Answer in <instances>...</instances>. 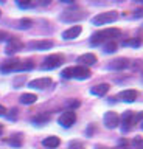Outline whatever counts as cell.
Returning <instances> with one entry per match:
<instances>
[{
    "label": "cell",
    "mask_w": 143,
    "mask_h": 149,
    "mask_svg": "<svg viewBox=\"0 0 143 149\" xmlns=\"http://www.w3.org/2000/svg\"><path fill=\"white\" fill-rule=\"evenodd\" d=\"M92 76L89 67H82V65H76L73 67V78L75 79H89Z\"/></svg>",
    "instance_id": "obj_9"
},
{
    "label": "cell",
    "mask_w": 143,
    "mask_h": 149,
    "mask_svg": "<svg viewBox=\"0 0 143 149\" xmlns=\"http://www.w3.org/2000/svg\"><path fill=\"white\" fill-rule=\"evenodd\" d=\"M120 124V116L115 112H107L104 115V126L107 129H115Z\"/></svg>",
    "instance_id": "obj_7"
},
{
    "label": "cell",
    "mask_w": 143,
    "mask_h": 149,
    "mask_svg": "<svg viewBox=\"0 0 143 149\" xmlns=\"http://www.w3.org/2000/svg\"><path fill=\"white\" fill-rule=\"evenodd\" d=\"M132 126H134V112L128 110V112H124V115L121 118V129H123V132H128Z\"/></svg>",
    "instance_id": "obj_13"
},
{
    "label": "cell",
    "mask_w": 143,
    "mask_h": 149,
    "mask_svg": "<svg viewBox=\"0 0 143 149\" xmlns=\"http://www.w3.org/2000/svg\"><path fill=\"white\" fill-rule=\"evenodd\" d=\"M61 76L64 79H72L73 78V67H67L61 72Z\"/></svg>",
    "instance_id": "obj_24"
},
{
    "label": "cell",
    "mask_w": 143,
    "mask_h": 149,
    "mask_svg": "<svg viewBox=\"0 0 143 149\" xmlns=\"http://www.w3.org/2000/svg\"><path fill=\"white\" fill-rule=\"evenodd\" d=\"M31 23H33V22H31L30 19H22V20L19 22V26L20 28H30Z\"/></svg>",
    "instance_id": "obj_26"
},
{
    "label": "cell",
    "mask_w": 143,
    "mask_h": 149,
    "mask_svg": "<svg viewBox=\"0 0 143 149\" xmlns=\"http://www.w3.org/2000/svg\"><path fill=\"white\" fill-rule=\"evenodd\" d=\"M24 48V44L17 39V37H10V40H8V45H6V54H14L17 51H20Z\"/></svg>",
    "instance_id": "obj_6"
},
{
    "label": "cell",
    "mask_w": 143,
    "mask_h": 149,
    "mask_svg": "<svg viewBox=\"0 0 143 149\" xmlns=\"http://www.w3.org/2000/svg\"><path fill=\"white\" fill-rule=\"evenodd\" d=\"M142 129H143V121H142Z\"/></svg>",
    "instance_id": "obj_34"
},
{
    "label": "cell",
    "mask_w": 143,
    "mask_h": 149,
    "mask_svg": "<svg viewBox=\"0 0 143 149\" xmlns=\"http://www.w3.org/2000/svg\"><path fill=\"white\" fill-rule=\"evenodd\" d=\"M10 34H8V33H5V31H0V42L2 40H6V39H10Z\"/></svg>",
    "instance_id": "obj_29"
},
{
    "label": "cell",
    "mask_w": 143,
    "mask_h": 149,
    "mask_svg": "<svg viewBox=\"0 0 143 149\" xmlns=\"http://www.w3.org/2000/svg\"><path fill=\"white\" fill-rule=\"evenodd\" d=\"M48 120H50V113H39V115L33 116V123H36V124H44Z\"/></svg>",
    "instance_id": "obj_21"
},
{
    "label": "cell",
    "mask_w": 143,
    "mask_h": 149,
    "mask_svg": "<svg viewBox=\"0 0 143 149\" xmlns=\"http://www.w3.org/2000/svg\"><path fill=\"white\" fill-rule=\"evenodd\" d=\"M2 115H6V107L0 104V116H2Z\"/></svg>",
    "instance_id": "obj_31"
},
{
    "label": "cell",
    "mask_w": 143,
    "mask_h": 149,
    "mask_svg": "<svg viewBox=\"0 0 143 149\" xmlns=\"http://www.w3.org/2000/svg\"><path fill=\"white\" fill-rule=\"evenodd\" d=\"M81 26L80 25H75V26H70L68 30H66L62 33V39H66V40H72V39H76L78 36L81 34Z\"/></svg>",
    "instance_id": "obj_15"
},
{
    "label": "cell",
    "mask_w": 143,
    "mask_h": 149,
    "mask_svg": "<svg viewBox=\"0 0 143 149\" xmlns=\"http://www.w3.org/2000/svg\"><path fill=\"white\" fill-rule=\"evenodd\" d=\"M36 101H38V96H36L34 93H24V95L20 96L22 104H33Z\"/></svg>",
    "instance_id": "obj_19"
},
{
    "label": "cell",
    "mask_w": 143,
    "mask_h": 149,
    "mask_svg": "<svg viewBox=\"0 0 143 149\" xmlns=\"http://www.w3.org/2000/svg\"><path fill=\"white\" fill-rule=\"evenodd\" d=\"M8 143H10L11 146H14V148H19L22 144V137L20 135H13V137L8 140Z\"/></svg>",
    "instance_id": "obj_22"
},
{
    "label": "cell",
    "mask_w": 143,
    "mask_h": 149,
    "mask_svg": "<svg viewBox=\"0 0 143 149\" xmlns=\"http://www.w3.org/2000/svg\"><path fill=\"white\" fill-rule=\"evenodd\" d=\"M118 98L124 102H134L138 98V92L132 90V88H128V90H123L118 93Z\"/></svg>",
    "instance_id": "obj_12"
},
{
    "label": "cell",
    "mask_w": 143,
    "mask_h": 149,
    "mask_svg": "<svg viewBox=\"0 0 143 149\" xmlns=\"http://www.w3.org/2000/svg\"><path fill=\"white\" fill-rule=\"evenodd\" d=\"M34 68V61L33 59H27V61H20L19 67H17V70H33Z\"/></svg>",
    "instance_id": "obj_20"
},
{
    "label": "cell",
    "mask_w": 143,
    "mask_h": 149,
    "mask_svg": "<svg viewBox=\"0 0 143 149\" xmlns=\"http://www.w3.org/2000/svg\"><path fill=\"white\" fill-rule=\"evenodd\" d=\"M68 107H72V109H76V107H80V101L78 100H73V101H68L67 102Z\"/></svg>",
    "instance_id": "obj_28"
},
{
    "label": "cell",
    "mask_w": 143,
    "mask_h": 149,
    "mask_svg": "<svg viewBox=\"0 0 143 149\" xmlns=\"http://www.w3.org/2000/svg\"><path fill=\"white\" fill-rule=\"evenodd\" d=\"M118 19V13L117 11H106V13H100L98 16H95L92 19L93 25H106V23L115 22Z\"/></svg>",
    "instance_id": "obj_2"
},
{
    "label": "cell",
    "mask_w": 143,
    "mask_h": 149,
    "mask_svg": "<svg viewBox=\"0 0 143 149\" xmlns=\"http://www.w3.org/2000/svg\"><path fill=\"white\" fill-rule=\"evenodd\" d=\"M121 36V31L118 28H106V30H101V31H96L92 34L90 37V44L92 45H98V44H103L104 40H115L117 37Z\"/></svg>",
    "instance_id": "obj_1"
},
{
    "label": "cell",
    "mask_w": 143,
    "mask_h": 149,
    "mask_svg": "<svg viewBox=\"0 0 143 149\" xmlns=\"http://www.w3.org/2000/svg\"><path fill=\"white\" fill-rule=\"evenodd\" d=\"M64 62V56L62 54H50L48 58H45L44 64H42V68L44 70H53L59 67Z\"/></svg>",
    "instance_id": "obj_3"
},
{
    "label": "cell",
    "mask_w": 143,
    "mask_h": 149,
    "mask_svg": "<svg viewBox=\"0 0 143 149\" xmlns=\"http://www.w3.org/2000/svg\"><path fill=\"white\" fill-rule=\"evenodd\" d=\"M129 65H131V61L128 58H118V59H114L109 67L112 70H123V68H128Z\"/></svg>",
    "instance_id": "obj_16"
},
{
    "label": "cell",
    "mask_w": 143,
    "mask_h": 149,
    "mask_svg": "<svg viewBox=\"0 0 143 149\" xmlns=\"http://www.w3.org/2000/svg\"><path fill=\"white\" fill-rule=\"evenodd\" d=\"M59 143H61V141H59V138H58V137H53V135H52V137H47V138L42 140V144H44L45 148H48V149L58 148Z\"/></svg>",
    "instance_id": "obj_18"
},
{
    "label": "cell",
    "mask_w": 143,
    "mask_h": 149,
    "mask_svg": "<svg viewBox=\"0 0 143 149\" xmlns=\"http://www.w3.org/2000/svg\"><path fill=\"white\" fill-rule=\"evenodd\" d=\"M54 44H53V40H33V42H30L28 47L31 50H39V51H42V50H48V48H52Z\"/></svg>",
    "instance_id": "obj_10"
},
{
    "label": "cell",
    "mask_w": 143,
    "mask_h": 149,
    "mask_svg": "<svg viewBox=\"0 0 143 149\" xmlns=\"http://www.w3.org/2000/svg\"><path fill=\"white\" fill-rule=\"evenodd\" d=\"M134 146H135V149H143V140L140 137H137L134 140Z\"/></svg>",
    "instance_id": "obj_27"
},
{
    "label": "cell",
    "mask_w": 143,
    "mask_h": 149,
    "mask_svg": "<svg viewBox=\"0 0 143 149\" xmlns=\"http://www.w3.org/2000/svg\"><path fill=\"white\" fill-rule=\"evenodd\" d=\"M84 17H86V13L81 11V9H67L61 16V19L64 22H76V20H81Z\"/></svg>",
    "instance_id": "obj_4"
},
{
    "label": "cell",
    "mask_w": 143,
    "mask_h": 149,
    "mask_svg": "<svg viewBox=\"0 0 143 149\" xmlns=\"http://www.w3.org/2000/svg\"><path fill=\"white\" fill-rule=\"evenodd\" d=\"M17 5H19L20 8H28V6H33V3H31V2H19Z\"/></svg>",
    "instance_id": "obj_30"
},
{
    "label": "cell",
    "mask_w": 143,
    "mask_h": 149,
    "mask_svg": "<svg viewBox=\"0 0 143 149\" xmlns=\"http://www.w3.org/2000/svg\"><path fill=\"white\" fill-rule=\"evenodd\" d=\"M123 45H132V47H140V45H142V40H140V39H132V40H126V42H123Z\"/></svg>",
    "instance_id": "obj_25"
},
{
    "label": "cell",
    "mask_w": 143,
    "mask_h": 149,
    "mask_svg": "<svg viewBox=\"0 0 143 149\" xmlns=\"http://www.w3.org/2000/svg\"><path fill=\"white\" fill-rule=\"evenodd\" d=\"M109 88H110L109 84L103 82V84H96V86H93L90 88V92H92V95H95V96H104L106 93L109 92Z\"/></svg>",
    "instance_id": "obj_17"
},
{
    "label": "cell",
    "mask_w": 143,
    "mask_h": 149,
    "mask_svg": "<svg viewBox=\"0 0 143 149\" xmlns=\"http://www.w3.org/2000/svg\"><path fill=\"white\" fill-rule=\"evenodd\" d=\"M20 61L17 58H13V59H8L5 61V62H2V65H0V72H14V70H17V67H19Z\"/></svg>",
    "instance_id": "obj_11"
},
{
    "label": "cell",
    "mask_w": 143,
    "mask_h": 149,
    "mask_svg": "<svg viewBox=\"0 0 143 149\" xmlns=\"http://www.w3.org/2000/svg\"><path fill=\"white\" fill-rule=\"evenodd\" d=\"M75 121H76V113L73 110H66V112H62L61 116H59V120H58V123L62 126V127H70V126L75 124Z\"/></svg>",
    "instance_id": "obj_5"
},
{
    "label": "cell",
    "mask_w": 143,
    "mask_h": 149,
    "mask_svg": "<svg viewBox=\"0 0 143 149\" xmlns=\"http://www.w3.org/2000/svg\"><path fill=\"white\" fill-rule=\"evenodd\" d=\"M78 65H82V67H89V65H93L96 62V56L92 54V53H86V54H81L80 58L76 59Z\"/></svg>",
    "instance_id": "obj_14"
},
{
    "label": "cell",
    "mask_w": 143,
    "mask_h": 149,
    "mask_svg": "<svg viewBox=\"0 0 143 149\" xmlns=\"http://www.w3.org/2000/svg\"><path fill=\"white\" fill-rule=\"evenodd\" d=\"M53 84L52 78H39V79H33V81H30L28 86L31 88H39V90H44V88L50 87Z\"/></svg>",
    "instance_id": "obj_8"
},
{
    "label": "cell",
    "mask_w": 143,
    "mask_h": 149,
    "mask_svg": "<svg viewBox=\"0 0 143 149\" xmlns=\"http://www.w3.org/2000/svg\"><path fill=\"white\" fill-rule=\"evenodd\" d=\"M2 132H3V124H0V135H2Z\"/></svg>",
    "instance_id": "obj_33"
},
{
    "label": "cell",
    "mask_w": 143,
    "mask_h": 149,
    "mask_svg": "<svg viewBox=\"0 0 143 149\" xmlns=\"http://www.w3.org/2000/svg\"><path fill=\"white\" fill-rule=\"evenodd\" d=\"M0 14H2V13H0Z\"/></svg>",
    "instance_id": "obj_35"
},
{
    "label": "cell",
    "mask_w": 143,
    "mask_h": 149,
    "mask_svg": "<svg viewBox=\"0 0 143 149\" xmlns=\"http://www.w3.org/2000/svg\"><path fill=\"white\" fill-rule=\"evenodd\" d=\"M104 51L106 53H114V51H117V44H115V40H109L107 44L104 45Z\"/></svg>",
    "instance_id": "obj_23"
},
{
    "label": "cell",
    "mask_w": 143,
    "mask_h": 149,
    "mask_svg": "<svg viewBox=\"0 0 143 149\" xmlns=\"http://www.w3.org/2000/svg\"><path fill=\"white\" fill-rule=\"evenodd\" d=\"M143 16V9L140 8V9H137V11H135V17H142Z\"/></svg>",
    "instance_id": "obj_32"
}]
</instances>
